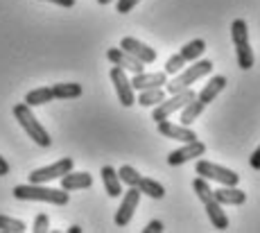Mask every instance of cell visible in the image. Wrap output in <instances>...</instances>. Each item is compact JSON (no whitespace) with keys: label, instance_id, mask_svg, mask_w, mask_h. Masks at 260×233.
I'll use <instances>...</instances> for the list:
<instances>
[{"label":"cell","instance_id":"30","mask_svg":"<svg viewBox=\"0 0 260 233\" xmlns=\"http://www.w3.org/2000/svg\"><path fill=\"white\" fill-rule=\"evenodd\" d=\"M48 229H50V217L46 215V213H39V215L34 217L32 231H34V233H46Z\"/></svg>","mask_w":260,"mask_h":233},{"label":"cell","instance_id":"37","mask_svg":"<svg viewBox=\"0 0 260 233\" xmlns=\"http://www.w3.org/2000/svg\"><path fill=\"white\" fill-rule=\"evenodd\" d=\"M113 0H98V5H111Z\"/></svg>","mask_w":260,"mask_h":233},{"label":"cell","instance_id":"21","mask_svg":"<svg viewBox=\"0 0 260 233\" xmlns=\"http://www.w3.org/2000/svg\"><path fill=\"white\" fill-rule=\"evenodd\" d=\"M136 188L141 190V195H147V197H152V199H163V197H166V188H163L158 181L149 179V177H143L141 175V179H138V186Z\"/></svg>","mask_w":260,"mask_h":233},{"label":"cell","instance_id":"15","mask_svg":"<svg viewBox=\"0 0 260 233\" xmlns=\"http://www.w3.org/2000/svg\"><path fill=\"white\" fill-rule=\"evenodd\" d=\"M213 197L222 206H240L247 202V192L240 190L236 186H224V188H219V190H213Z\"/></svg>","mask_w":260,"mask_h":233},{"label":"cell","instance_id":"23","mask_svg":"<svg viewBox=\"0 0 260 233\" xmlns=\"http://www.w3.org/2000/svg\"><path fill=\"white\" fill-rule=\"evenodd\" d=\"M204 109H206V104H204L202 100H197V97H194V100H190L186 107L181 109V125L190 127V125H192V122L204 113Z\"/></svg>","mask_w":260,"mask_h":233},{"label":"cell","instance_id":"34","mask_svg":"<svg viewBox=\"0 0 260 233\" xmlns=\"http://www.w3.org/2000/svg\"><path fill=\"white\" fill-rule=\"evenodd\" d=\"M46 3L59 5V7H75V3H77V0H46Z\"/></svg>","mask_w":260,"mask_h":233},{"label":"cell","instance_id":"19","mask_svg":"<svg viewBox=\"0 0 260 233\" xmlns=\"http://www.w3.org/2000/svg\"><path fill=\"white\" fill-rule=\"evenodd\" d=\"M204 206H206L208 220H211V224L215 226V229H219V231L229 229V217H226V213H224L222 204H219L215 197H211L208 202H204Z\"/></svg>","mask_w":260,"mask_h":233},{"label":"cell","instance_id":"31","mask_svg":"<svg viewBox=\"0 0 260 233\" xmlns=\"http://www.w3.org/2000/svg\"><path fill=\"white\" fill-rule=\"evenodd\" d=\"M138 3H141V0H118V3H116V12L118 14H129Z\"/></svg>","mask_w":260,"mask_h":233},{"label":"cell","instance_id":"25","mask_svg":"<svg viewBox=\"0 0 260 233\" xmlns=\"http://www.w3.org/2000/svg\"><path fill=\"white\" fill-rule=\"evenodd\" d=\"M163 100H166V91H163V88H145V91H141L136 102L141 104V107H156V104Z\"/></svg>","mask_w":260,"mask_h":233},{"label":"cell","instance_id":"35","mask_svg":"<svg viewBox=\"0 0 260 233\" xmlns=\"http://www.w3.org/2000/svg\"><path fill=\"white\" fill-rule=\"evenodd\" d=\"M9 175V163L5 161V156H0V177H7Z\"/></svg>","mask_w":260,"mask_h":233},{"label":"cell","instance_id":"11","mask_svg":"<svg viewBox=\"0 0 260 233\" xmlns=\"http://www.w3.org/2000/svg\"><path fill=\"white\" fill-rule=\"evenodd\" d=\"M120 48H122L124 52H129L132 57H136L138 61H143V63H154L156 61V50L149 48L147 43L134 39V37H124L122 41H120Z\"/></svg>","mask_w":260,"mask_h":233},{"label":"cell","instance_id":"20","mask_svg":"<svg viewBox=\"0 0 260 233\" xmlns=\"http://www.w3.org/2000/svg\"><path fill=\"white\" fill-rule=\"evenodd\" d=\"M52 93H54V100H75L84 93L82 84H75V82H61V84H52Z\"/></svg>","mask_w":260,"mask_h":233},{"label":"cell","instance_id":"13","mask_svg":"<svg viewBox=\"0 0 260 233\" xmlns=\"http://www.w3.org/2000/svg\"><path fill=\"white\" fill-rule=\"evenodd\" d=\"M156 129L161 136L172 138V141H181V143H190V141H197V134L194 129H190L186 125H174L170 120H161L156 122Z\"/></svg>","mask_w":260,"mask_h":233},{"label":"cell","instance_id":"6","mask_svg":"<svg viewBox=\"0 0 260 233\" xmlns=\"http://www.w3.org/2000/svg\"><path fill=\"white\" fill-rule=\"evenodd\" d=\"M194 172H197L199 177H204L206 181H217L222 183V186H238L240 181V175L233 170H229V168H222L217 165V163H211V161H197V165H194Z\"/></svg>","mask_w":260,"mask_h":233},{"label":"cell","instance_id":"17","mask_svg":"<svg viewBox=\"0 0 260 233\" xmlns=\"http://www.w3.org/2000/svg\"><path fill=\"white\" fill-rule=\"evenodd\" d=\"M93 186V177L88 172H66L61 177V188L63 190H84V188H91Z\"/></svg>","mask_w":260,"mask_h":233},{"label":"cell","instance_id":"14","mask_svg":"<svg viewBox=\"0 0 260 233\" xmlns=\"http://www.w3.org/2000/svg\"><path fill=\"white\" fill-rule=\"evenodd\" d=\"M168 84V73H136L132 77L134 91H145V88H163Z\"/></svg>","mask_w":260,"mask_h":233},{"label":"cell","instance_id":"16","mask_svg":"<svg viewBox=\"0 0 260 233\" xmlns=\"http://www.w3.org/2000/svg\"><path fill=\"white\" fill-rule=\"evenodd\" d=\"M226 84H229V79L224 77V75H213L211 79H208V84L202 88V91L197 93V100H202L204 104H211L215 97L219 95V93L226 88Z\"/></svg>","mask_w":260,"mask_h":233},{"label":"cell","instance_id":"1","mask_svg":"<svg viewBox=\"0 0 260 233\" xmlns=\"http://www.w3.org/2000/svg\"><path fill=\"white\" fill-rule=\"evenodd\" d=\"M14 197L21 202H48L54 206H66L68 204V190H57V188H48L43 183H25V186L14 188Z\"/></svg>","mask_w":260,"mask_h":233},{"label":"cell","instance_id":"28","mask_svg":"<svg viewBox=\"0 0 260 233\" xmlns=\"http://www.w3.org/2000/svg\"><path fill=\"white\" fill-rule=\"evenodd\" d=\"M118 177L122 183H127V186H138V179H141V172L136 170V168L132 165H122L118 170Z\"/></svg>","mask_w":260,"mask_h":233},{"label":"cell","instance_id":"12","mask_svg":"<svg viewBox=\"0 0 260 233\" xmlns=\"http://www.w3.org/2000/svg\"><path fill=\"white\" fill-rule=\"evenodd\" d=\"M107 59L113 63V66H120L122 71H129V73H143L145 71V63L138 61L136 57H132L129 52H124L122 48H109L107 50Z\"/></svg>","mask_w":260,"mask_h":233},{"label":"cell","instance_id":"7","mask_svg":"<svg viewBox=\"0 0 260 233\" xmlns=\"http://www.w3.org/2000/svg\"><path fill=\"white\" fill-rule=\"evenodd\" d=\"M75 168V161L71 156H63L59 161H54L52 165H46V168H37V170L29 172V183H48L52 179H61L66 172H71Z\"/></svg>","mask_w":260,"mask_h":233},{"label":"cell","instance_id":"9","mask_svg":"<svg viewBox=\"0 0 260 233\" xmlns=\"http://www.w3.org/2000/svg\"><path fill=\"white\" fill-rule=\"evenodd\" d=\"M138 202H141V190L136 186H129V190L124 192L122 202H120V208L116 211V226L122 229V226H127L132 222L134 213L138 208Z\"/></svg>","mask_w":260,"mask_h":233},{"label":"cell","instance_id":"18","mask_svg":"<svg viewBox=\"0 0 260 233\" xmlns=\"http://www.w3.org/2000/svg\"><path fill=\"white\" fill-rule=\"evenodd\" d=\"M100 175H102V183H104V190H107L109 197H120L122 195V181H120L118 177V170H113L111 165H104L102 170H100Z\"/></svg>","mask_w":260,"mask_h":233},{"label":"cell","instance_id":"10","mask_svg":"<svg viewBox=\"0 0 260 233\" xmlns=\"http://www.w3.org/2000/svg\"><path fill=\"white\" fill-rule=\"evenodd\" d=\"M204 152H206V145H204L202 141H190L183 147H179V150L170 152V154H168V163H170V165H183V163L192 161V158L204 156Z\"/></svg>","mask_w":260,"mask_h":233},{"label":"cell","instance_id":"8","mask_svg":"<svg viewBox=\"0 0 260 233\" xmlns=\"http://www.w3.org/2000/svg\"><path fill=\"white\" fill-rule=\"evenodd\" d=\"M109 77H111L113 86H116L120 104L127 109L134 107V104H136V91H134V86H132V79L127 77V71H122L120 66H113L111 73H109Z\"/></svg>","mask_w":260,"mask_h":233},{"label":"cell","instance_id":"29","mask_svg":"<svg viewBox=\"0 0 260 233\" xmlns=\"http://www.w3.org/2000/svg\"><path fill=\"white\" fill-rule=\"evenodd\" d=\"M183 66H186V59H183L181 54L177 52V54H172V57L168 59V63H166V73H168V75H177V73L181 71Z\"/></svg>","mask_w":260,"mask_h":233},{"label":"cell","instance_id":"2","mask_svg":"<svg viewBox=\"0 0 260 233\" xmlns=\"http://www.w3.org/2000/svg\"><path fill=\"white\" fill-rule=\"evenodd\" d=\"M14 116H16L18 125L25 129V134H27V136L32 138L39 147H50L52 145V138H50V134L46 131V127L37 120V116L32 113V107H27L25 102L14 104Z\"/></svg>","mask_w":260,"mask_h":233},{"label":"cell","instance_id":"3","mask_svg":"<svg viewBox=\"0 0 260 233\" xmlns=\"http://www.w3.org/2000/svg\"><path fill=\"white\" fill-rule=\"evenodd\" d=\"M213 73V61L211 59H202V61H192V66H183L181 71L174 75L172 82H168L166 84V88H168V93L172 95V93H179V91H183V88H190L197 79H202V77H206V75H211Z\"/></svg>","mask_w":260,"mask_h":233},{"label":"cell","instance_id":"4","mask_svg":"<svg viewBox=\"0 0 260 233\" xmlns=\"http://www.w3.org/2000/svg\"><path fill=\"white\" fill-rule=\"evenodd\" d=\"M231 39L233 46H236V57H238V66L242 71L253 68V50L251 43H249V27L244 18H236L231 25Z\"/></svg>","mask_w":260,"mask_h":233},{"label":"cell","instance_id":"27","mask_svg":"<svg viewBox=\"0 0 260 233\" xmlns=\"http://www.w3.org/2000/svg\"><path fill=\"white\" fill-rule=\"evenodd\" d=\"M192 190L197 192V197H199V202H202V204L213 197V188L208 186V181L204 179V177H197V179L192 181Z\"/></svg>","mask_w":260,"mask_h":233},{"label":"cell","instance_id":"26","mask_svg":"<svg viewBox=\"0 0 260 233\" xmlns=\"http://www.w3.org/2000/svg\"><path fill=\"white\" fill-rule=\"evenodd\" d=\"M0 231L3 233H23L27 231L23 220H16V217H9V215H0Z\"/></svg>","mask_w":260,"mask_h":233},{"label":"cell","instance_id":"33","mask_svg":"<svg viewBox=\"0 0 260 233\" xmlns=\"http://www.w3.org/2000/svg\"><path fill=\"white\" fill-rule=\"evenodd\" d=\"M249 163H251L253 170H260V145H258V150L251 154V158H249Z\"/></svg>","mask_w":260,"mask_h":233},{"label":"cell","instance_id":"22","mask_svg":"<svg viewBox=\"0 0 260 233\" xmlns=\"http://www.w3.org/2000/svg\"><path fill=\"white\" fill-rule=\"evenodd\" d=\"M54 100V93H52V86H41V88H34L25 95V104L27 107H41V104H48Z\"/></svg>","mask_w":260,"mask_h":233},{"label":"cell","instance_id":"36","mask_svg":"<svg viewBox=\"0 0 260 233\" xmlns=\"http://www.w3.org/2000/svg\"><path fill=\"white\" fill-rule=\"evenodd\" d=\"M79 231H82V229H79V226H77V224H73V226H71V229H68V233H79Z\"/></svg>","mask_w":260,"mask_h":233},{"label":"cell","instance_id":"32","mask_svg":"<svg viewBox=\"0 0 260 233\" xmlns=\"http://www.w3.org/2000/svg\"><path fill=\"white\" fill-rule=\"evenodd\" d=\"M143 231H145V233H161V231H163V222H158V220L149 222V224L145 226Z\"/></svg>","mask_w":260,"mask_h":233},{"label":"cell","instance_id":"24","mask_svg":"<svg viewBox=\"0 0 260 233\" xmlns=\"http://www.w3.org/2000/svg\"><path fill=\"white\" fill-rule=\"evenodd\" d=\"M204 52H206V41H204V39H192V41H188L186 46L181 48L179 54L186 59V63H190V61H197Z\"/></svg>","mask_w":260,"mask_h":233},{"label":"cell","instance_id":"5","mask_svg":"<svg viewBox=\"0 0 260 233\" xmlns=\"http://www.w3.org/2000/svg\"><path fill=\"white\" fill-rule=\"evenodd\" d=\"M194 97H197V93H194L192 88H183V91H179V93H172V97H170V100H163V102H158L156 107H154L152 120H154V122L168 120V118L172 116L174 111L183 109L190 100H194Z\"/></svg>","mask_w":260,"mask_h":233}]
</instances>
